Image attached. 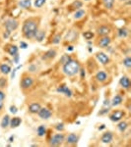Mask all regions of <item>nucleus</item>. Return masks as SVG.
<instances>
[{"mask_svg": "<svg viewBox=\"0 0 131 147\" xmlns=\"http://www.w3.org/2000/svg\"><path fill=\"white\" fill-rule=\"evenodd\" d=\"M38 30H39V26H38V23L34 19H28L24 22L22 32L26 38H34Z\"/></svg>", "mask_w": 131, "mask_h": 147, "instance_id": "1", "label": "nucleus"}, {"mask_svg": "<svg viewBox=\"0 0 131 147\" xmlns=\"http://www.w3.org/2000/svg\"><path fill=\"white\" fill-rule=\"evenodd\" d=\"M80 70V64L78 61L76 60H72L71 59L69 62L66 64H64L62 67V71L63 73L65 74L68 77H72V76H75L77 73H79Z\"/></svg>", "mask_w": 131, "mask_h": 147, "instance_id": "2", "label": "nucleus"}, {"mask_svg": "<svg viewBox=\"0 0 131 147\" xmlns=\"http://www.w3.org/2000/svg\"><path fill=\"white\" fill-rule=\"evenodd\" d=\"M65 136L62 134H56L54 136H52V137L49 140V145L50 146H59L63 143Z\"/></svg>", "mask_w": 131, "mask_h": 147, "instance_id": "3", "label": "nucleus"}, {"mask_svg": "<svg viewBox=\"0 0 131 147\" xmlns=\"http://www.w3.org/2000/svg\"><path fill=\"white\" fill-rule=\"evenodd\" d=\"M4 27H5L7 32H11L13 30H17V28L19 27V22L17 20H15V19H8L4 23Z\"/></svg>", "mask_w": 131, "mask_h": 147, "instance_id": "4", "label": "nucleus"}, {"mask_svg": "<svg viewBox=\"0 0 131 147\" xmlns=\"http://www.w3.org/2000/svg\"><path fill=\"white\" fill-rule=\"evenodd\" d=\"M125 116V112L122 110H116L109 115V119L113 122H118Z\"/></svg>", "mask_w": 131, "mask_h": 147, "instance_id": "5", "label": "nucleus"}, {"mask_svg": "<svg viewBox=\"0 0 131 147\" xmlns=\"http://www.w3.org/2000/svg\"><path fill=\"white\" fill-rule=\"evenodd\" d=\"M33 84H34V80H33L32 77H24L22 79V82H21V87L24 89L30 88Z\"/></svg>", "mask_w": 131, "mask_h": 147, "instance_id": "6", "label": "nucleus"}, {"mask_svg": "<svg viewBox=\"0 0 131 147\" xmlns=\"http://www.w3.org/2000/svg\"><path fill=\"white\" fill-rule=\"evenodd\" d=\"M96 58L102 65H106V64L109 63V57L106 55V53H104V52H99V53H97Z\"/></svg>", "mask_w": 131, "mask_h": 147, "instance_id": "7", "label": "nucleus"}, {"mask_svg": "<svg viewBox=\"0 0 131 147\" xmlns=\"http://www.w3.org/2000/svg\"><path fill=\"white\" fill-rule=\"evenodd\" d=\"M39 114V117L42 120H47L51 117L52 113L50 112V110H48L47 108H40V111L38 112Z\"/></svg>", "mask_w": 131, "mask_h": 147, "instance_id": "8", "label": "nucleus"}, {"mask_svg": "<svg viewBox=\"0 0 131 147\" xmlns=\"http://www.w3.org/2000/svg\"><path fill=\"white\" fill-rule=\"evenodd\" d=\"M111 42V37H108V35H104V36H102L99 40V46L102 47V48H106L108 47Z\"/></svg>", "mask_w": 131, "mask_h": 147, "instance_id": "9", "label": "nucleus"}, {"mask_svg": "<svg viewBox=\"0 0 131 147\" xmlns=\"http://www.w3.org/2000/svg\"><path fill=\"white\" fill-rule=\"evenodd\" d=\"M111 32V28L108 26H101L97 28V34L101 36H104V35H108Z\"/></svg>", "mask_w": 131, "mask_h": 147, "instance_id": "10", "label": "nucleus"}, {"mask_svg": "<svg viewBox=\"0 0 131 147\" xmlns=\"http://www.w3.org/2000/svg\"><path fill=\"white\" fill-rule=\"evenodd\" d=\"M56 91L57 92H60V93L64 94V95L67 96V97H71V96H72V91H71V89L68 88V86H66V85H61V86L57 87Z\"/></svg>", "mask_w": 131, "mask_h": 147, "instance_id": "11", "label": "nucleus"}, {"mask_svg": "<svg viewBox=\"0 0 131 147\" xmlns=\"http://www.w3.org/2000/svg\"><path fill=\"white\" fill-rule=\"evenodd\" d=\"M119 84L120 86L122 87V88L124 89H129L130 88V80L128 77H126V76H123V77H121V79L119 80Z\"/></svg>", "mask_w": 131, "mask_h": 147, "instance_id": "12", "label": "nucleus"}, {"mask_svg": "<svg viewBox=\"0 0 131 147\" xmlns=\"http://www.w3.org/2000/svg\"><path fill=\"white\" fill-rule=\"evenodd\" d=\"M113 134H111V132H109V131H108V132H104V134H103L101 140H102L103 143L108 144V143H111V142L113 141Z\"/></svg>", "mask_w": 131, "mask_h": 147, "instance_id": "13", "label": "nucleus"}, {"mask_svg": "<svg viewBox=\"0 0 131 147\" xmlns=\"http://www.w3.org/2000/svg\"><path fill=\"white\" fill-rule=\"evenodd\" d=\"M96 80L100 82H104L108 80V74L106 72H104V71H100L96 75Z\"/></svg>", "mask_w": 131, "mask_h": 147, "instance_id": "14", "label": "nucleus"}, {"mask_svg": "<svg viewBox=\"0 0 131 147\" xmlns=\"http://www.w3.org/2000/svg\"><path fill=\"white\" fill-rule=\"evenodd\" d=\"M40 108H42V106L40 103H32L29 106V112L32 114H38Z\"/></svg>", "mask_w": 131, "mask_h": 147, "instance_id": "15", "label": "nucleus"}, {"mask_svg": "<svg viewBox=\"0 0 131 147\" xmlns=\"http://www.w3.org/2000/svg\"><path fill=\"white\" fill-rule=\"evenodd\" d=\"M79 140V136H76L75 134H70L69 136L66 137V141L69 144H76Z\"/></svg>", "mask_w": 131, "mask_h": 147, "instance_id": "16", "label": "nucleus"}, {"mask_svg": "<svg viewBox=\"0 0 131 147\" xmlns=\"http://www.w3.org/2000/svg\"><path fill=\"white\" fill-rule=\"evenodd\" d=\"M21 123H22L21 118L14 117V118H12V119L10 120V124H9V125H10L12 129H15V127H18L19 125H21Z\"/></svg>", "mask_w": 131, "mask_h": 147, "instance_id": "17", "label": "nucleus"}, {"mask_svg": "<svg viewBox=\"0 0 131 147\" xmlns=\"http://www.w3.org/2000/svg\"><path fill=\"white\" fill-rule=\"evenodd\" d=\"M55 56H56V51L54 50V49H49V50H47L46 53L44 54L42 59H44V60H48V59L54 58Z\"/></svg>", "mask_w": 131, "mask_h": 147, "instance_id": "18", "label": "nucleus"}, {"mask_svg": "<svg viewBox=\"0 0 131 147\" xmlns=\"http://www.w3.org/2000/svg\"><path fill=\"white\" fill-rule=\"evenodd\" d=\"M123 99H122V96L119 95V94H117V95H115L113 98V101H111V105L113 106V107H116V106L120 105L121 103H122Z\"/></svg>", "mask_w": 131, "mask_h": 147, "instance_id": "19", "label": "nucleus"}, {"mask_svg": "<svg viewBox=\"0 0 131 147\" xmlns=\"http://www.w3.org/2000/svg\"><path fill=\"white\" fill-rule=\"evenodd\" d=\"M44 37H46V32H44V30H38L37 34H35L34 38L37 40L38 42H42V40L44 39Z\"/></svg>", "mask_w": 131, "mask_h": 147, "instance_id": "20", "label": "nucleus"}, {"mask_svg": "<svg viewBox=\"0 0 131 147\" xmlns=\"http://www.w3.org/2000/svg\"><path fill=\"white\" fill-rule=\"evenodd\" d=\"M18 5L23 9H29L32 6V1L31 0H21V1H19Z\"/></svg>", "mask_w": 131, "mask_h": 147, "instance_id": "21", "label": "nucleus"}, {"mask_svg": "<svg viewBox=\"0 0 131 147\" xmlns=\"http://www.w3.org/2000/svg\"><path fill=\"white\" fill-rule=\"evenodd\" d=\"M11 67L9 65H7V64H2L1 66H0V72H1L3 75H8V74L11 73Z\"/></svg>", "mask_w": 131, "mask_h": 147, "instance_id": "22", "label": "nucleus"}, {"mask_svg": "<svg viewBox=\"0 0 131 147\" xmlns=\"http://www.w3.org/2000/svg\"><path fill=\"white\" fill-rule=\"evenodd\" d=\"M9 124H10V117H9L8 115L4 116V118L1 121V124H0L1 127L2 129H6V127L9 125Z\"/></svg>", "mask_w": 131, "mask_h": 147, "instance_id": "23", "label": "nucleus"}, {"mask_svg": "<svg viewBox=\"0 0 131 147\" xmlns=\"http://www.w3.org/2000/svg\"><path fill=\"white\" fill-rule=\"evenodd\" d=\"M37 132H38V136H44V134H46V127L44 125H40V127H38V129H37Z\"/></svg>", "mask_w": 131, "mask_h": 147, "instance_id": "24", "label": "nucleus"}, {"mask_svg": "<svg viewBox=\"0 0 131 147\" xmlns=\"http://www.w3.org/2000/svg\"><path fill=\"white\" fill-rule=\"evenodd\" d=\"M85 13L86 12L83 10V9H78L74 14V19H76V20H79V19L83 18L85 16Z\"/></svg>", "mask_w": 131, "mask_h": 147, "instance_id": "25", "label": "nucleus"}, {"mask_svg": "<svg viewBox=\"0 0 131 147\" xmlns=\"http://www.w3.org/2000/svg\"><path fill=\"white\" fill-rule=\"evenodd\" d=\"M117 34L119 37H126L128 35V30L126 28H121L118 30Z\"/></svg>", "mask_w": 131, "mask_h": 147, "instance_id": "26", "label": "nucleus"}, {"mask_svg": "<svg viewBox=\"0 0 131 147\" xmlns=\"http://www.w3.org/2000/svg\"><path fill=\"white\" fill-rule=\"evenodd\" d=\"M8 53L10 54L11 56H15L16 54H18V47L16 45H10V47L8 48Z\"/></svg>", "mask_w": 131, "mask_h": 147, "instance_id": "27", "label": "nucleus"}, {"mask_svg": "<svg viewBox=\"0 0 131 147\" xmlns=\"http://www.w3.org/2000/svg\"><path fill=\"white\" fill-rule=\"evenodd\" d=\"M104 6L106 9H113V4H114V0H103Z\"/></svg>", "mask_w": 131, "mask_h": 147, "instance_id": "28", "label": "nucleus"}, {"mask_svg": "<svg viewBox=\"0 0 131 147\" xmlns=\"http://www.w3.org/2000/svg\"><path fill=\"white\" fill-rule=\"evenodd\" d=\"M127 127H128V124L126 122H120L119 124L117 125V129H119V131H121V132L125 131Z\"/></svg>", "mask_w": 131, "mask_h": 147, "instance_id": "29", "label": "nucleus"}, {"mask_svg": "<svg viewBox=\"0 0 131 147\" xmlns=\"http://www.w3.org/2000/svg\"><path fill=\"white\" fill-rule=\"evenodd\" d=\"M83 36H84L85 39L87 40H91L93 37L95 36V34L92 32H90V30H87V32H85L84 34H83Z\"/></svg>", "mask_w": 131, "mask_h": 147, "instance_id": "30", "label": "nucleus"}, {"mask_svg": "<svg viewBox=\"0 0 131 147\" xmlns=\"http://www.w3.org/2000/svg\"><path fill=\"white\" fill-rule=\"evenodd\" d=\"M46 2V0H35L34 6L35 7V8H40L42 6L44 5Z\"/></svg>", "mask_w": 131, "mask_h": 147, "instance_id": "31", "label": "nucleus"}, {"mask_svg": "<svg viewBox=\"0 0 131 147\" xmlns=\"http://www.w3.org/2000/svg\"><path fill=\"white\" fill-rule=\"evenodd\" d=\"M123 66H125L127 69L131 68V58L129 56H127L124 58V60H123Z\"/></svg>", "mask_w": 131, "mask_h": 147, "instance_id": "32", "label": "nucleus"}, {"mask_svg": "<svg viewBox=\"0 0 131 147\" xmlns=\"http://www.w3.org/2000/svg\"><path fill=\"white\" fill-rule=\"evenodd\" d=\"M82 6H83V2L80 1V0H76V1H74L72 3V7H74V8H76L77 10L80 8H82Z\"/></svg>", "mask_w": 131, "mask_h": 147, "instance_id": "33", "label": "nucleus"}, {"mask_svg": "<svg viewBox=\"0 0 131 147\" xmlns=\"http://www.w3.org/2000/svg\"><path fill=\"white\" fill-rule=\"evenodd\" d=\"M70 60H71V57L69 56V55H63L60 58V63L62 64V65H64V64H66L67 62H69Z\"/></svg>", "mask_w": 131, "mask_h": 147, "instance_id": "34", "label": "nucleus"}, {"mask_svg": "<svg viewBox=\"0 0 131 147\" xmlns=\"http://www.w3.org/2000/svg\"><path fill=\"white\" fill-rule=\"evenodd\" d=\"M61 40V35L60 34H56L55 36L53 37V39H52V43L53 44H58L59 42H60Z\"/></svg>", "mask_w": 131, "mask_h": 147, "instance_id": "35", "label": "nucleus"}, {"mask_svg": "<svg viewBox=\"0 0 131 147\" xmlns=\"http://www.w3.org/2000/svg\"><path fill=\"white\" fill-rule=\"evenodd\" d=\"M55 129L58 130V131H62V130L64 129V125L63 124H58L55 125Z\"/></svg>", "mask_w": 131, "mask_h": 147, "instance_id": "36", "label": "nucleus"}, {"mask_svg": "<svg viewBox=\"0 0 131 147\" xmlns=\"http://www.w3.org/2000/svg\"><path fill=\"white\" fill-rule=\"evenodd\" d=\"M10 112H11L12 114H17V112H18L17 107H16V106H14V105L10 106Z\"/></svg>", "mask_w": 131, "mask_h": 147, "instance_id": "37", "label": "nucleus"}, {"mask_svg": "<svg viewBox=\"0 0 131 147\" xmlns=\"http://www.w3.org/2000/svg\"><path fill=\"white\" fill-rule=\"evenodd\" d=\"M6 86V80L3 78H0V87H5Z\"/></svg>", "mask_w": 131, "mask_h": 147, "instance_id": "38", "label": "nucleus"}, {"mask_svg": "<svg viewBox=\"0 0 131 147\" xmlns=\"http://www.w3.org/2000/svg\"><path fill=\"white\" fill-rule=\"evenodd\" d=\"M20 47H21L22 49H26V48L28 47V44L26 43V42H24V41H21V42H20Z\"/></svg>", "mask_w": 131, "mask_h": 147, "instance_id": "39", "label": "nucleus"}, {"mask_svg": "<svg viewBox=\"0 0 131 147\" xmlns=\"http://www.w3.org/2000/svg\"><path fill=\"white\" fill-rule=\"evenodd\" d=\"M109 111L108 108H106V109H103L102 111H100L99 112V115H104V114H106Z\"/></svg>", "mask_w": 131, "mask_h": 147, "instance_id": "40", "label": "nucleus"}, {"mask_svg": "<svg viewBox=\"0 0 131 147\" xmlns=\"http://www.w3.org/2000/svg\"><path fill=\"white\" fill-rule=\"evenodd\" d=\"M79 72H80V74H81V79H84V78H85V75H86V74H85V70H84V69H80Z\"/></svg>", "mask_w": 131, "mask_h": 147, "instance_id": "41", "label": "nucleus"}, {"mask_svg": "<svg viewBox=\"0 0 131 147\" xmlns=\"http://www.w3.org/2000/svg\"><path fill=\"white\" fill-rule=\"evenodd\" d=\"M14 57V63L15 64H18L19 63V58H20V56L18 55V54H16L15 56H13Z\"/></svg>", "mask_w": 131, "mask_h": 147, "instance_id": "42", "label": "nucleus"}, {"mask_svg": "<svg viewBox=\"0 0 131 147\" xmlns=\"http://www.w3.org/2000/svg\"><path fill=\"white\" fill-rule=\"evenodd\" d=\"M4 98H5V94H4V92H3V91L0 90V101H2Z\"/></svg>", "mask_w": 131, "mask_h": 147, "instance_id": "43", "label": "nucleus"}, {"mask_svg": "<svg viewBox=\"0 0 131 147\" xmlns=\"http://www.w3.org/2000/svg\"><path fill=\"white\" fill-rule=\"evenodd\" d=\"M29 70H30L31 72H35V67L32 65V66H30V67H29Z\"/></svg>", "mask_w": 131, "mask_h": 147, "instance_id": "44", "label": "nucleus"}, {"mask_svg": "<svg viewBox=\"0 0 131 147\" xmlns=\"http://www.w3.org/2000/svg\"><path fill=\"white\" fill-rule=\"evenodd\" d=\"M11 34V32H7V30H6V32H4L3 36H4V37H5V38H7V37H8V36H9V34Z\"/></svg>", "mask_w": 131, "mask_h": 147, "instance_id": "45", "label": "nucleus"}, {"mask_svg": "<svg viewBox=\"0 0 131 147\" xmlns=\"http://www.w3.org/2000/svg\"><path fill=\"white\" fill-rule=\"evenodd\" d=\"M73 50H74V48H73L72 45H69L67 47V51H73Z\"/></svg>", "mask_w": 131, "mask_h": 147, "instance_id": "46", "label": "nucleus"}, {"mask_svg": "<svg viewBox=\"0 0 131 147\" xmlns=\"http://www.w3.org/2000/svg\"><path fill=\"white\" fill-rule=\"evenodd\" d=\"M104 106H106V105H109V100H108H108H104Z\"/></svg>", "mask_w": 131, "mask_h": 147, "instance_id": "47", "label": "nucleus"}, {"mask_svg": "<svg viewBox=\"0 0 131 147\" xmlns=\"http://www.w3.org/2000/svg\"><path fill=\"white\" fill-rule=\"evenodd\" d=\"M13 140H14V136H10V138H9V142H13Z\"/></svg>", "mask_w": 131, "mask_h": 147, "instance_id": "48", "label": "nucleus"}, {"mask_svg": "<svg viewBox=\"0 0 131 147\" xmlns=\"http://www.w3.org/2000/svg\"><path fill=\"white\" fill-rule=\"evenodd\" d=\"M104 127H106V125H102V127H99V129H100V130H101V129H104Z\"/></svg>", "mask_w": 131, "mask_h": 147, "instance_id": "49", "label": "nucleus"}, {"mask_svg": "<svg viewBox=\"0 0 131 147\" xmlns=\"http://www.w3.org/2000/svg\"><path fill=\"white\" fill-rule=\"evenodd\" d=\"M2 107H3V103H2V101H0V110H1Z\"/></svg>", "mask_w": 131, "mask_h": 147, "instance_id": "50", "label": "nucleus"}, {"mask_svg": "<svg viewBox=\"0 0 131 147\" xmlns=\"http://www.w3.org/2000/svg\"><path fill=\"white\" fill-rule=\"evenodd\" d=\"M84 1H90V0H84Z\"/></svg>", "mask_w": 131, "mask_h": 147, "instance_id": "51", "label": "nucleus"}, {"mask_svg": "<svg viewBox=\"0 0 131 147\" xmlns=\"http://www.w3.org/2000/svg\"><path fill=\"white\" fill-rule=\"evenodd\" d=\"M121 1H125V0H121Z\"/></svg>", "mask_w": 131, "mask_h": 147, "instance_id": "52", "label": "nucleus"}]
</instances>
